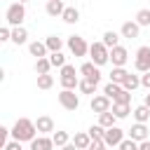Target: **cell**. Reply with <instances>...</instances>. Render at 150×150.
Returning a JSON list of instances; mask_svg holds the SVG:
<instances>
[{
	"instance_id": "6da1fadb",
	"label": "cell",
	"mask_w": 150,
	"mask_h": 150,
	"mask_svg": "<svg viewBox=\"0 0 150 150\" xmlns=\"http://www.w3.org/2000/svg\"><path fill=\"white\" fill-rule=\"evenodd\" d=\"M35 134H38V127H35V122L28 120V117H19V120L14 122V127H12V138L19 141V143H23V141L30 143L33 138H38Z\"/></svg>"
},
{
	"instance_id": "7a4b0ae2",
	"label": "cell",
	"mask_w": 150,
	"mask_h": 150,
	"mask_svg": "<svg viewBox=\"0 0 150 150\" xmlns=\"http://www.w3.org/2000/svg\"><path fill=\"white\" fill-rule=\"evenodd\" d=\"M23 19H26V7H23V2H12V5L7 7V12H5V21H7L12 28H16V26L23 23Z\"/></svg>"
},
{
	"instance_id": "3957f363",
	"label": "cell",
	"mask_w": 150,
	"mask_h": 150,
	"mask_svg": "<svg viewBox=\"0 0 150 150\" xmlns=\"http://www.w3.org/2000/svg\"><path fill=\"white\" fill-rule=\"evenodd\" d=\"M89 56H91V63L103 66V63L110 61V49L103 42H94V45H89Z\"/></svg>"
},
{
	"instance_id": "277c9868",
	"label": "cell",
	"mask_w": 150,
	"mask_h": 150,
	"mask_svg": "<svg viewBox=\"0 0 150 150\" xmlns=\"http://www.w3.org/2000/svg\"><path fill=\"white\" fill-rule=\"evenodd\" d=\"M59 80H61V87H63V89H75V87L80 84L77 73H75V66H70V63H66V66L61 68Z\"/></svg>"
},
{
	"instance_id": "5b68a950",
	"label": "cell",
	"mask_w": 150,
	"mask_h": 150,
	"mask_svg": "<svg viewBox=\"0 0 150 150\" xmlns=\"http://www.w3.org/2000/svg\"><path fill=\"white\" fill-rule=\"evenodd\" d=\"M59 103H61L66 110H77V108H80V96H77L73 89H61V91H59Z\"/></svg>"
},
{
	"instance_id": "8992f818",
	"label": "cell",
	"mask_w": 150,
	"mask_h": 150,
	"mask_svg": "<svg viewBox=\"0 0 150 150\" xmlns=\"http://www.w3.org/2000/svg\"><path fill=\"white\" fill-rule=\"evenodd\" d=\"M134 68H136L138 73H148V70H150V47H138V49H136Z\"/></svg>"
},
{
	"instance_id": "52a82bcc",
	"label": "cell",
	"mask_w": 150,
	"mask_h": 150,
	"mask_svg": "<svg viewBox=\"0 0 150 150\" xmlns=\"http://www.w3.org/2000/svg\"><path fill=\"white\" fill-rule=\"evenodd\" d=\"M103 141H105L108 148H120V143L124 141V129H120V127H110V129H105Z\"/></svg>"
},
{
	"instance_id": "ba28073f",
	"label": "cell",
	"mask_w": 150,
	"mask_h": 150,
	"mask_svg": "<svg viewBox=\"0 0 150 150\" xmlns=\"http://www.w3.org/2000/svg\"><path fill=\"white\" fill-rule=\"evenodd\" d=\"M68 49L73 52V56H84V54L89 52V45L84 42V38L70 35V38H68Z\"/></svg>"
},
{
	"instance_id": "9c48e42d",
	"label": "cell",
	"mask_w": 150,
	"mask_h": 150,
	"mask_svg": "<svg viewBox=\"0 0 150 150\" xmlns=\"http://www.w3.org/2000/svg\"><path fill=\"white\" fill-rule=\"evenodd\" d=\"M127 59H129V52H127L124 47L117 45L115 49H110V63H112V68H124Z\"/></svg>"
},
{
	"instance_id": "30bf717a",
	"label": "cell",
	"mask_w": 150,
	"mask_h": 150,
	"mask_svg": "<svg viewBox=\"0 0 150 150\" xmlns=\"http://www.w3.org/2000/svg\"><path fill=\"white\" fill-rule=\"evenodd\" d=\"M80 73L87 77V80H91V82H101V70H98V66L96 63H91V61H87V63H82L80 66Z\"/></svg>"
},
{
	"instance_id": "8fae6325",
	"label": "cell",
	"mask_w": 150,
	"mask_h": 150,
	"mask_svg": "<svg viewBox=\"0 0 150 150\" xmlns=\"http://www.w3.org/2000/svg\"><path fill=\"white\" fill-rule=\"evenodd\" d=\"M110 108H112V105H110V98H108L105 94H98V96L91 98V110H94V112L101 115V112H108Z\"/></svg>"
},
{
	"instance_id": "7c38bea8",
	"label": "cell",
	"mask_w": 150,
	"mask_h": 150,
	"mask_svg": "<svg viewBox=\"0 0 150 150\" xmlns=\"http://www.w3.org/2000/svg\"><path fill=\"white\" fill-rule=\"evenodd\" d=\"M35 127H38V134L40 136H47V134H54V120L49 115H42L35 120Z\"/></svg>"
},
{
	"instance_id": "4fadbf2b",
	"label": "cell",
	"mask_w": 150,
	"mask_h": 150,
	"mask_svg": "<svg viewBox=\"0 0 150 150\" xmlns=\"http://www.w3.org/2000/svg\"><path fill=\"white\" fill-rule=\"evenodd\" d=\"M129 138H134L136 143L148 141V127H145V124H141V122H136V124L129 129Z\"/></svg>"
},
{
	"instance_id": "5bb4252c",
	"label": "cell",
	"mask_w": 150,
	"mask_h": 150,
	"mask_svg": "<svg viewBox=\"0 0 150 150\" xmlns=\"http://www.w3.org/2000/svg\"><path fill=\"white\" fill-rule=\"evenodd\" d=\"M120 33H122V38H129V40H134V38H138V33H141V26H138L136 21H124V23H122V28H120Z\"/></svg>"
},
{
	"instance_id": "9a60e30c",
	"label": "cell",
	"mask_w": 150,
	"mask_h": 150,
	"mask_svg": "<svg viewBox=\"0 0 150 150\" xmlns=\"http://www.w3.org/2000/svg\"><path fill=\"white\" fill-rule=\"evenodd\" d=\"M52 148H54V141L49 136H38V138L30 141V148L28 150H52Z\"/></svg>"
},
{
	"instance_id": "2e32d148",
	"label": "cell",
	"mask_w": 150,
	"mask_h": 150,
	"mask_svg": "<svg viewBox=\"0 0 150 150\" xmlns=\"http://www.w3.org/2000/svg\"><path fill=\"white\" fill-rule=\"evenodd\" d=\"M45 9H47V14H49V16H63V12H66V5H63L61 0H49Z\"/></svg>"
},
{
	"instance_id": "e0dca14e",
	"label": "cell",
	"mask_w": 150,
	"mask_h": 150,
	"mask_svg": "<svg viewBox=\"0 0 150 150\" xmlns=\"http://www.w3.org/2000/svg\"><path fill=\"white\" fill-rule=\"evenodd\" d=\"M28 52H30V56L47 59V52H49V49H47V45H45V42H38V40H35V42H30V45H28Z\"/></svg>"
},
{
	"instance_id": "ac0fdd59",
	"label": "cell",
	"mask_w": 150,
	"mask_h": 150,
	"mask_svg": "<svg viewBox=\"0 0 150 150\" xmlns=\"http://www.w3.org/2000/svg\"><path fill=\"white\" fill-rule=\"evenodd\" d=\"M73 143H75V148H77V150H87V148H89V143H91V136H89V134H84V131H80V134H75V136H73Z\"/></svg>"
},
{
	"instance_id": "d6986e66",
	"label": "cell",
	"mask_w": 150,
	"mask_h": 150,
	"mask_svg": "<svg viewBox=\"0 0 150 150\" xmlns=\"http://www.w3.org/2000/svg\"><path fill=\"white\" fill-rule=\"evenodd\" d=\"M26 40H28V30H26L23 26L12 28V42H14V45H23Z\"/></svg>"
},
{
	"instance_id": "ffe728a7",
	"label": "cell",
	"mask_w": 150,
	"mask_h": 150,
	"mask_svg": "<svg viewBox=\"0 0 150 150\" xmlns=\"http://www.w3.org/2000/svg\"><path fill=\"white\" fill-rule=\"evenodd\" d=\"M110 112L117 117V120H124L129 112H131V108H129V103H112V108H110Z\"/></svg>"
},
{
	"instance_id": "44dd1931",
	"label": "cell",
	"mask_w": 150,
	"mask_h": 150,
	"mask_svg": "<svg viewBox=\"0 0 150 150\" xmlns=\"http://www.w3.org/2000/svg\"><path fill=\"white\" fill-rule=\"evenodd\" d=\"M101 42H103V45H105L108 49H115V47H117V42H120V35H117L115 30H105V33H103V40H101Z\"/></svg>"
},
{
	"instance_id": "7402d4cb",
	"label": "cell",
	"mask_w": 150,
	"mask_h": 150,
	"mask_svg": "<svg viewBox=\"0 0 150 150\" xmlns=\"http://www.w3.org/2000/svg\"><path fill=\"white\" fill-rule=\"evenodd\" d=\"M45 45H47V49L54 54V52H61V47H63V40H61L59 35H49V38L45 40Z\"/></svg>"
},
{
	"instance_id": "603a6c76",
	"label": "cell",
	"mask_w": 150,
	"mask_h": 150,
	"mask_svg": "<svg viewBox=\"0 0 150 150\" xmlns=\"http://www.w3.org/2000/svg\"><path fill=\"white\" fill-rule=\"evenodd\" d=\"M134 117H136V122L145 124V122L150 120V108H148V105H138V108H134Z\"/></svg>"
},
{
	"instance_id": "cb8c5ba5",
	"label": "cell",
	"mask_w": 150,
	"mask_h": 150,
	"mask_svg": "<svg viewBox=\"0 0 150 150\" xmlns=\"http://www.w3.org/2000/svg\"><path fill=\"white\" fill-rule=\"evenodd\" d=\"M52 141H54L56 148H63V145L70 143V136H68V131H54L52 134Z\"/></svg>"
},
{
	"instance_id": "d4e9b609",
	"label": "cell",
	"mask_w": 150,
	"mask_h": 150,
	"mask_svg": "<svg viewBox=\"0 0 150 150\" xmlns=\"http://www.w3.org/2000/svg\"><path fill=\"white\" fill-rule=\"evenodd\" d=\"M122 87H124L127 91H134V89H138V87H141V77H138V75H131V73H129V75H127V80L122 82Z\"/></svg>"
},
{
	"instance_id": "484cf974",
	"label": "cell",
	"mask_w": 150,
	"mask_h": 150,
	"mask_svg": "<svg viewBox=\"0 0 150 150\" xmlns=\"http://www.w3.org/2000/svg\"><path fill=\"white\" fill-rule=\"evenodd\" d=\"M115 120H117V117H115V115H112L110 110H108V112H101V115H98V124H101L103 129H110V127H115Z\"/></svg>"
},
{
	"instance_id": "4316f807",
	"label": "cell",
	"mask_w": 150,
	"mask_h": 150,
	"mask_svg": "<svg viewBox=\"0 0 150 150\" xmlns=\"http://www.w3.org/2000/svg\"><path fill=\"white\" fill-rule=\"evenodd\" d=\"M66 23H77L80 21V12L75 9V7H66V12H63V16H61Z\"/></svg>"
},
{
	"instance_id": "83f0119b",
	"label": "cell",
	"mask_w": 150,
	"mask_h": 150,
	"mask_svg": "<svg viewBox=\"0 0 150 150\" xmlns=\"http://www.w3.org/2000/svg\"><path fill=\"white\" fill-rule=\"evenodd\" d=\"M49 68H52L49 56H47V59H38V61H35V73H38V75H47V73H49Z\"/></svg>"
},
{
	"instance_id": "f1b7e54d",
	"label": "cell",
	"mask_w": 150,
	"mask_h": 150,
	"mask_svg": "<svg viewBox=\"0 0 150 150\" xmlns=\"http://www.w3.org/2000/svg\"><path fill=\"white\" fill-rule=\"evenodd\" d=\"M127 70L124 68H112V73H110V82H115V84H122L124 80H127Z\"/></svg>"
},
{
	"instance_id": "f546056e",
	"label": "cell",
	"mask_w": 150,
	"mask_h": 150,
	"mask_svg": "<svg viewBox=\"0 0 150 150\" xmlns=\"http://www.w3.org/2000/svg\"><path fill=\"white\" fill-rule=\"evenodd\" d=\"M120 91H122V84H115V82H108V84L103 87V94H105L110 101H112V98H115Z\"/></svg>"
},
{
	"instance_id": "4dcf8cb0",
	"label": "cell",
	"mask_w": 150,
	"mask_h": 150,
	"mask_svg": "<svg viewBox=\"0 0 150 150\" xmlns=\"http://www.w3.org/2000/svg\"><path fill=\"white\" fill-rule=\"evenodd\" d=\"M77 89L82 91V94H94L96 91V82H91V80H80V84H77Z\"/></svg>"
},
{
	"instance_id": "1f68e13d",
	"label": "cell",
	"mask_w": 150,
	"mask_h": 150,
	"mask_svg": "<svg viewBox=\"0 0 150 150\" xmlns=\"http://www.w3.org/2000/svg\"><path fill=\"white\" fill-rule=\"evenodd\" d=\"M54 84V77L47 73V75H38V89H52Z\"/></svg>"
},
{
	"instance_id": "d6a6232c",
	"label": "cell",
	"mask_w": 150,
	"mask_h": 150,
	"mask_svg": "<svg viewBox=\"0 0 150 150\" xmlns=\"http://www.w3.org/2000/svg\"><path fill=\"white\" fill-rule=\"evenodd\" d=\"M136 23L138 26H150V9H138L136 12Z\"/></svg>"
},
{
	"instance_id": "836d02e7",
	"label": "cell",
	"mask_w": 150,
	"mask_h": 150,
	"mask_svg": "<svg viewBox=\"0 0 150 150\" xmlns=\"http://www.w3.org/2000/svg\"><path fill=\"white\" fill-rule=\"evenodd\" d=\"M49 61H52V66H54V68H63V66H66V56H63L61 52L49 54Z\"/></svg>"
},
{
	"instance_id": "e575fe53",
	"label": "cell",
	"mask_w": 150,
	"mask_h": 150,
	"mask_svg": "<svg viewBox=\"0 0 150 150\" xmlns=\"http://www.w3.org/2000/svg\"><path fill=\"white\" fill-rule=\"evenodd\" d=\"M112 103H131V91H127V89L122 87V91L112 98Z\"/></svg>"
},
{
	"instance_id": "d590c367",
	"label": "cell",
	"mask_w": 150,
	"mask_h": 150,
	"mask_svg": "<svg viewBox=\"0 0 150 150\" xmlns=\"http://www.w3.org/2000/svg\"><path fill=\"white\" fill-rule=\"evenodd\" d=\"M91 138H103V134H105V129L101 127V124H94V127H89V131H87Z\"/></svg>"
},
{
	"instance_id": "8d00e7d4",
	"label": "cell",
	"mask_w": 150,
	"mask_h": 150,
	"mask_svg": "<svg viewBox=\"0 0 150 150\" xmlns=\"http://www.w3.org/2000/svg\"><path fill=\"white\" fill-rule=\"evenodd\" d=\"M117 150H138V143L134 141V138H124L122 143H120V148Z\"/></svg>"
},
{
	"instance_id": "74e56055",
	"label": "cell",
	"mask_w": 150,
	"mask_h": 150,
	"mask_svg": "<svg viewBox=\"0 0 150 150\" xmlns=\"http://www.w3.org/2000/svg\"><path fill=\"white\" fill-rule=\"evenodd\" d=\"M105 148H108V145H105L103 138H91V143H89L87 150H105Z\"/></svg>"
},
{
	"instance_id": "f35d334b",
	"label": "cell",
	"mask_w": 150,
	"mask_h": 150,
	"mask_svg": "<svg viewBox=\"0 0 150 150\" xmlns=\"http://www.w3.org/2000/svg\"><path fill=\"white\" fill-rule=\"evenodd\" d=\"M7 40H12V28L9 26H2L0 28V42H7Z\"/></svg>"
},
{
	"instance_id": "ab89813d",
	"label": "cell",
	"mask_w": 150,
	"mask_h": 150,
	"mask_svg": "<svg viewBox=\"0 0 150 150\" xmlns=\"http://www.w3.org/2000/svg\"><path fill=\"white\" fill-rule=\"evenodd\" d=\"M141 87H145V89H148V91H150V70H148V73H143V75H141Z\"/></svg>"
},
{
	"instance_id": "60d3db41",
	"label": "cell",
	"mask_w": 150,
	"mask_h": 150,
	"mask_svg": "<svg viewBox=\"0 0 150 150\" xmlns=\"http://www.w3.org/2000/svg\"><path fill=\"white\" fill-rule=\"evenodd\" d=\"M5 150H23V148L19 141H9V143H5Z\"/></svg>"
},
{
	"instance_id": "b9f144b4",
	"label": "cell",
	"mask_w": 150,
	"mask_h": 150,
	"mask_svg": "<svg viewBox=\"0 0 150 150\" xmlns=\"http://www.w3.org/2000/svg\"><path fill=\"white\" fill-rule=\"evenodd\" d=\"M138 150H150V138L143 141V143H138Z\"/></svg>"
},
{
	"instance_id": "7bdbcfd3",
	"label": "cell",
	"mask_w": 150,
	"mask_h": 150,
	"mask_svg": "<svg viewBox=\"0 0 150 150\" xmlns=\"http://www.w3.org/2000/svg\"><path fill=\"white\" fill-rule=\"evenodd\" d=\"M61 150H77V148H75V143H68V145H63Z\"/></svg>"
},
{
	"instance_id": "ee69618b",
	"label": "cell",
	"mask_w": 150,
	"mask_h": 150,
	"mask_svg": "<svg viewBox=\"0 0 150 150\" xmlns=\"http://www.w3.org/2000/svg\"><path fill=\"white\" fill-rule=\"evenodd\" d=\"M143 105H148V108H150V94H145V98H143Z\"/></svg>"
},
{
	"instance_id": "f6af8a7d",
	"label": "cell",
	"mask_w": 150,
	"mask_h": 150,
	"mask_svg": "<svg viewBox=\"0 0 150 150\" xmlns=\"http://www.w3.org/2000/svg\"><path fill=\"white\" fill-rule=\"evenodd\" d=\"M19 2H28V0H19Z\"/></svg>"
},
{
	"instance_id": "bcb514c9",
	"label": "cell",
	"mask_w": 150,
	"mask_h": 150,
	"mask_svg": "<svg viewBox=\"0 0 150 150\" xmlns=\"http://www.w3.org/2000/svg\"><path fill=\"white\" fill-rule=\"evenodd\" d=\"M47 2H49V0H47Z\"/></svg>"
}]
</instances>
